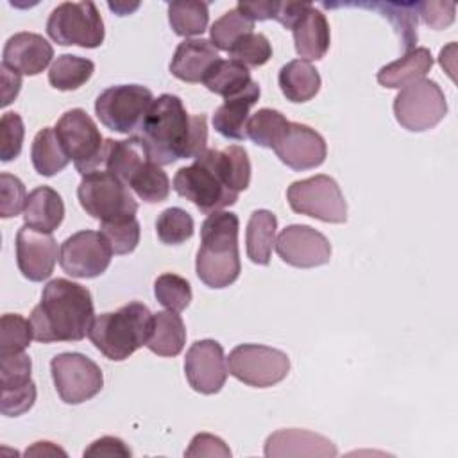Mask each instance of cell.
<instances>
[{
  "label": "cell",
  "instance_id": "1",
  "mask_svg": "<svg viewBox=\"0 0 458 458\" xmlns=\"http://www.w3.org/2000/svg\"><path fill=\"white\" fill-rule=\"evenodd\" d=\"M150 161L172 165L177 159L197 157L208 143L206 114H190L182 100L165 93L154 98L138 134Z\"/></svg>",
  "mask_w": 458,
  "mask_h": 458
},
{
  "label": "cell",
  "instance_id": "2",
  "mask_svg": "<svg viewBox=\"0 0 458 458\" xmlns=\"http://www.w3.org/2000/svg\"><path fill=\"white\" fill-rule=\"evenodd\" d=\"M93 299L86 286L64 277L47 283L30 313L34 340L41 344L79 342L93 322Z\"/></svg>",
  "mask_w": 458,
  "mask_h": 458
},
{
  "label": "cell",
  "instance_id": "3",
  "mask_svg": "<svg viewBox=\"0 0 458 458\" xmlns=\"http://www.w3.org/2000/svg\"><path fill=\"white\" fill-rule=\"evenodd\" d=\"M238 229L240 220L231 211H215L202 222L195 272L206 286L225 288L238 279L242 270Z\"/></svg>",
  "mask_w": 458,
  "mask_h": 458
},
{
  "label": "cell",
  "instance_id": "4",
  "mask_svg": "<svg viewBox=\"0 0 458 458\" xmlns=\"http://www.w3.org/2000/svg\"><path fill=\"white\" fill-rule=\"evenodd\" d=\"M152 327L154 315L150 310L132 301L116 311L97 315L89 326L88 336L106 358L123 361L140 347L147 345Z\"/></svg>",
  "mask_w": 458,
  "mask_h": 458
},
{
  "label": "cell",
  "instance_id": "5",
  "mask_svg": "<svg viewBox=\"0 0 458 458\" xmlns=\"http://www.w3.org/2000/svg\"><path fill=\"white\" fill-rule=\"evenodd\" d=\"M174 190L177 195L193 202L206 215L233 206L240 195L227 188L215 166L211 148L208 147L197 157H193L190 166L177 170L174 177Z\"/></svg>",
  "mask_w": 458,
  "mask_h": 458
},
{
  "label": "cell",
  "instance_id": "6",
  "mask_svg": "<svg viewBox=\"0 0 458 458\" xmlns=\"http://www.w3.org/2000/svg\"><path fill=\"white\" fill-rule=\"evenodd\" d=\"M77 197L82 209L100 220V224L129 220L138 211V202L131 188L111 172L100 168L82 175Z\"/></svg>",
  "mask_w": 458,
  "mask_h": 458
},
{
  "label": "cell",
  "instance_id": "7",
  "mask_svg": "<svg viewBox=\"0 0 458 458\" xmlns=\"http://www.w3.org/2000/svg\"><path fill=\"white\" fill-rule=\"evenodd\" d=\"M66 156L73 161L77 172L89 174L104 165V145L97 123L81 107L66 111L54 127Z\"/></svg>",
  "mask_w": 458,
  "mask_h": 458
},
{
  "label": "cell",
  "instance_id": "8",
  "mask_svg": "<svg viewBox=\"0 0 458 458\" xmlns=\"http://www.w3.org/2000/svg\"><path fill=\"white\" fill-rule=\"evenodd\" d=\"M154 95L140 84H118L104 89L95 100L98 120L111 131L136 136L140 131Z\"/></svg>",
  "mask_w": 458,
  "mask_h": 458
},
{
  "label": "cell",
  "instance_id": "9",
  "mask_svg": "<svg viewBox=\"0 0 458 458\" xmlns=\"http://www.w3.org/2000/svg\"><path fill=\"white\" fill-rule=\"evenodd\" d=\"M47 34L57 45L97 48L104 41V21L93 2H63L48 16Z\"/></svg>",
  "mask_w": 458,
  "mask_h": 458
},
{
  "label": "cell",
  "instance_id": "10",
  "mask_svg": "<svg viewBox=\"0 0 458 458\" xmlns=\"http://www.w3.org/2000/svg\"><path fill=\"white\" fill-rule=\"evenodd\" d=\"M292 211L329 224L347 220V202L338 182L324 174L295 181L286 190Z\"/></svg>",
  "mask_w": 458,
  "mask_h": 458
},
{
  "label": "cell",
  "instance_id": "11",
  "mask_svg": "<svg viewBox=\"0 0 458 458\" xmlns=\"http://www.w3.org/2000/svg\"><path fill=\"white\" fill-rule=\"evenodd\" d=\"M394 114L401 127L411 132L433 129L447 114L444 91L435 81L419 79L404 88L394 98Z\"/></svg>",
  "mask_w": 458,
  "mask_h": 458
},
{
  "label": "cell",
  "instance_id": "12",
  "mask_svg": "<svg viewBox=\"0 0 458 458\" xmlns=\"http://www.w3.org/2000/svg\"><path fill=\"white\" fill-rule=\"evenodd\" d=\"M227 369L231 376L249 386L268 388L288 376L290 358L276 347L242 344L229 352Z\"/></svg>",
  "mask_w": 458,
  "mask_h": 458
},
{
  "label": "cell",
  "instance_id": "13",
  "mask_svg": "<svg viewBox=\"0 0 458 458\" xmlns=\"http://www.w3.org/2000/svg\"><path fill=\"white\" fill-rule=\"evenodd\" d=\"M54 386L66 404H81L104 386L100 367L81 352H61L50 361Z\"/></svg>",
  "mask_w": 458,
  "mask_h": 458
},
{
  "label": "cell",
  "instance_id": "14",
  "mask_svg": "<svg viewBox=\"0 0 458 458\" xmlns=\"http://www.w3.org/2000/svg\"><path fill=\"white\" fill-rule=\"evenodd\" d=\"M113 249L100 231H79L68 236L59 247L61 268L77 279L102 276L111 263Z\"/></svg>",
  "mask_w": 458,
  "mask_h": 458
},
{
  "label": "cell",
  "instance_id": "15",
  "mask_svg": "<svg viewBox=\"0 0 458 458\" xmlns=\"http://www.w3.org/2000/svg\"><path fill=\"white\" fill-rule=\"evenodd\" d=\"M227 374V358L216 340H197L186 351L184 376L195 392L204 395L220 392Z\"/></svg>",
  "mask_w": 458,
  "mask_h": 458
},
{
  "label": "cell",
  "instance_id": "16",
  "mask_svg": "<svg viewBox=\"0 0 458 458\" xmlns=\"http://www.w3.org/2000/svg\"><path fill=\"white\" fill-rule=\"evenodd\" d=\"M276 252L292 267L313 268L329 263L331 243L317 229L302 224H292L277 234Z\"/></svg>",
  "mask_w": 458,
  "mask_h": 458
},
{
  "label": "cell",
  "instance_id": "17",
  "mask_svg": "<svg viewBox=\"0 0 458 458\" xmlns=\"http://www.w3.org/2000/svg\"><path fill=\"white\" fill-rule=\"evenodd\" d=\"M57 258V242L50 233H41L29 225L20 227L16 234V263L23 277L34 283L50 277Z\"/></svg>",
  "mask_w": 458,
  "mask_h": 458
},
{
  "label": "cell",
  "instance_id": "18",
  "mask_svg": "<svg viewBox=\"0 0 458 458\" xmlns=\"http://www.w3.org/2000/svg\"><path fill=\"white\" fill-rule=\"evenodd\" d=\"M274 152L286 166L301 172L320 166L327 156V145L310 125L290 122L286 132L274 147Z\"/></svg>",
  "mask_w": 458,
  "mask_h": 458
},
{
  "label": "cell",
  "instance_id": "19",
  "mask_svg": "<svg viewBox=\"0 0 458 458\" xmlns=\"http://www.w3.org/2000/svg\"><path fill=\"white\" fill-rule=\"evenodd\" d=\"M2 63L20 75L41 73L54 57L52 45L36 32H16L4 47Z\"/></svg>",
  "mask_w": 458,
  "mask_h": 458
},
{
  "label": "cell",
  "instance_id": "20",
  "mask_svg": "<svg viewBox=\"0 0 458 458\" xmlns=\"http://www.w3.org/2000/svg\"><path fill=\"white\" fill-rule=\"evenodd\" d=\"M335 444L308 429H279L265 440V456H336Z\"/></svg>",
  "mask_w": 458,
  "mask_h": 458
},
{
  "label": "cell",
  "instance_id": "21",
  "mask_svg": "<svg viewBox=\"0 0 458 458\" xmlns=\"http://www.w3.org/2000/svg\"><path fill=\"white\" fill-rule=\"evenodd\" d=\"M218 50L209 39H184L177 45L170 61L174 77L184 82H202L208 70L218 61Z\"/></svg>",
  "mask_w": 458,
  "mask_h": 458
},
{
  "label": "cell",
  "instance_id": "22",
  "mask_svg": "<svg viewBox=\"0 0 458 458\" xmlns=\"http://www.w3.org/2000/svg\"><path fill=\"white\" fill-rule=\"evenodd\" d=\"M295 52L304 61H318L326 55L331 43L329 23L322 11L310 5L292 27Z\"/></svg>",
  "mask_w": 458,
  "mask_h": 458
},
{
  "label": "cell",
  "instance_id": "23",
  "mask_svg": "<svg viewBox=\"0 0 458 458\" xmlns=\"http://www.w3.org/2000/svg\"><path fill=\"white\" fill-rule=\"evenodd\" d=\"M259 86L254 82L249 89L236 97L224 98V104L216 107L213 114V127L218 134L227 140H245L247 138V122L249 111L259 98Z\"/></svg>",
  "mask_w": 458,
  "mask_h": 458
},
{
  "label": "cell",
  "instance_id": "24",
  "mask_svg": "<svg viewBox=\"0 0 458 458\" xmlns=\"http://www.w3.org/2000/svg\"><path fill=\"white\" fill-rule=\"evenodd\" d=\"M64 218V202L50 186H38L29 191L23 208V225L41 233L55 231Z\"/></svg>",
  "mask_w": 458,
  "mask_h": 458
},
{
  "label": "cell",
  "instance_id": "25",
  "mask_svg": "<svg viewBox=\"0 0 458 458\" xmlns=\"http://www.w3.org/2000/svg\"><path fill=\"white\" fill-rule=\"evenodd\" d=\"M431 66H433L431 52L426 47H415L397 61L385 64L377 72V82L390 89L404 88L419 79H424V75L431 70Z\"/></svg>",
  "mask_w": 458,
  "mask_h": 458
},
{
  "label": "cell",
  "instance_id": "26",
  "mask_svg": "<svg viewBox=\"0 0 458 458\" xmlns=\"http://www.w3.org/2000/svg\"><path fill=\"white\" fill-rule=\"evenodd\" d=\"M147 161H150V157L138 136H131L127 140H106L104 168L125 184Z\"/></svg>",
  "mask_w": 458,
  "mask_h": 458
},
{
  "label": "cell",
  "instance_id": "27",
  "mask_svg": "<svg viewBox=\"0 0 458 458\" xmlns=\"http://www.w3.org/2000/svg\"><path fill=\"white\" fill-rule=\"evenodd\" d=\"M277 82L286 100L295 104L311 100L320 89L318 70L304 59H293L286 63L279 70Z\"/></svg>",
  "mask_w": 458,
  "mask_h": 458
},
{
  "label": "cell",
  "instance_id": "28",
  "mask_svg": "<svg viewBox=\"0 0 458 458\" xmlns=\"http://www.w3.org/2000/svg\"><path fill=\"white\" fill-rule=\"evenodd\" d=\"M276 229L277 218L268 209H256L252 211L247 231H245V243H247V256L256 265H268L272 249L276 245Z\"/></svg>",
  "mask_w": 458,
  "mask_h": 458
},
{
  "label": "cell",
  "instance_id": "29",
  "mask_svg": "<svg viewBox=\"0 0 458 458\" xmlns=\"http://www.w3.org/2000/svg\"><path fill=\"white\" fill-rule=\"evenodd\" d=\"M186 344V329L181 315L177 311L166 310L154 313L152 335L147 342L148 351L157 356H177Z\"/></svg>",
  "mask_w": 458,
  "mask_h": 458
},
{
  "label": "cell",
  "instance_id": "30",
  "mask_svg": "<svg viewBox=\"0 0 458 458\" xmlns=\"http://www.w3.org/2000/svg\"><path fill=\"white\" fill-rule=\"evenodd\" d=\"M326 7H367V9H381L385 18L390 20L392 27L395 29L403 52H410L415 48L417 43V2H404V4H324Z\"/></svg>",
  "mask_w": 458,
  "mask_h": 458
},
{
  "label": "cell",
  "instance_id": "31",
  "mask_svg": "<svg viewBox=\"0 0 458 458\" xmlns=\"http://www.w3.org/2000/svg\"><path fill=\"white\" fill-rule=\"evenodd\" d=\"M256 81H252L249 68L233 61V59H218L202 79V84L215 95L224 98L236 97L249 89Z\"/></svg>",
  "mask_w": 458,
  "mask_h": 458
},
{
  "label": "cell",
  "instance_id": "32",
  "mask_svg": "<svg viewBox=\"0 0 458 458\" xmlns=\"http://www.w3.org/2000/svg\"><path fill=\"white\" fill-rule=\"evenodd\" d=\"M30 159L34 170L45 177L59 174L70 163V157L66 156L52 127H43L41 131H38V134L32 140Z\"/></svg>",
  "mask_w": 458,
  "mask_h": 458
},
{
  "label": "cell",
  "instance_id": "33",
  "mask_svg": "<svg viewBox=\"0 0 458 458\" xmlns=\"http://www.w3.org/2000/svg\"><path fill=\"white\" fill-rule=\"evenodd\" d=\"M211 156L216 170L229 190L240 193L249 188L250 182V161L249 154L240 145H229L222 150L211 148Z\"/></svg>",
  "mask_w": 458,
  "mask_h": 458
},
{
  "label": "cell",
  "instance_id": "34",
  "mask_svg": "<svg viewBox=\"0 0 458 458\" xmlns=\"http://www.w3.org/2000/svg\"><path fill=\"white\" fill-rule=\"evenodd\" d=\"M95 72V64L91 59L63 54L59 55L50 70H48V82L61 91H72L81 88Z\"/></svg>",
  "mask_w": 458,
  "mask_h": 458
},
{
  "label": "cell",
  "instance_id": "35",
  "mask_svg": "<svg viewBox=\"0 0 458 458\" xmlns=\"http://www.w3.org/2000/svg\"><path fill=\"white\" fill-rule=\"evenodd\" d=\"M209 20L208 4L199 0H179L168 4V21L177 36L190 38L206 30Z\"/></svg>",
  "mask_w": 458,
  "mask_h": 458
},
{
  "label": "cell",
  "instance_id": "36",
  "mask_svg": "<svg viewBox=\"0 0 458 458\" xmlns=\"http://www.w3.org/2000/svg\"><path fill=\"white\" fill-rule=\"evenodd\" d=\"M127 186L143 200L148 204L163 202L170 195V179L163 172L159 165L154 161H147L140 166L136 174L127 181Z\"/></svg>",
  "mask_w": 458,
  "mask_h": 458
},
{
  "label": "cell",
  "instance_id": "37",
  "mask_svg": "<svg viewBox=\"0 0 458 458\" xmlns=\"http://www.w3.org/2000/svg\"><path fill=\"white\" fill-rule=\"evenodd\" d=\"M290 122L281 111L276 109H258L247 122V138L256 145L272 148L279 143L283 134L286 132Z\"/></svg>",
  "mask_w": 458,
  "mask_h": 458
},
{
  "label": "cell",
  "instance_id": "38",
  "mask_svg": "<svg viewBox=\"0 0 458 458\" xmlns=\"http://www.w3.org/2000/svg\"><path fill=\"white\" fill-rule=\"evenodd\" d=\"M252 29L254 21L234 7L224 13L218 20H215V23L209 29V41L216 50L227 52L240 36L252 32Z\"/></svg>",
  "mask_w": 458,
  "mask_h": 458
},
{
  "label": "cell",
  "instance_id": "39",
  "mask_svg": "<svg viewBox=\"0 0 458 458\" xmlns=\"http://www.w3.org/2000/svg\"><path fill=\"white\" fill-rule=\"evenodd\" d=\"M227 52L229 59L243 64L245 68H256L272 57V45L265 34L247 32L240 36Z\"/></svg>",
  "mask_w": 458,
  "mask_h": 458
},
{
  "label": "cell",
  "instance_id": "40",
  "mask_svg": "<svg viewBox=\"0 0 458 458\" xmlns=\"http://www.w3.org/2000/svg\"><path fill=\"white\" fill-rule=\"evenodd\" d=\"M193 218L182 208H166L156 220L157 238L165 245H179L193 236Z\"/></svg>",
  "mask_w": 458,
  "mask_h": 458
},
{
  "label": "cell",
  "instance_id": "41",
  "mask_svg": "<svg viewBox=\"0 0 458 458\" xmlns=\"http://www.w3.org/2000/svg\"><path fill=\"white\" fill-rule=\"evenodd\" d=\"M34 338L32 324L18 313H5L0 318V354L23 352Z\"/></svg>",
  "mask_w": 458,
  "mask_h": 458
},
{
  "label": "cell",
  "instance_id": "42",
  "mask_svg": "<svg viewBox=\"0 0 458 458\" xmlns=\"http://www.w3.org/2000/svg\"><path fill=\"white\" fill-rule=\"evenodd\" d=\"M154 295L161 306L179 313L191 302V286L184 277L166 272L156 279Z\"/></svg>",
  "mask_w": 458,
  "mask_h": 458
},
{
  "label": "cell",
  "instance_id": "43",
  "mask_svg": "<svg viewBox=\"0 0 458 458\" xmlns=\"http://www.w3.org/2000/svg\"><path fill=\"white\" fill-rule=\"evenodd\" d=\"M100 233L109 242L113 254H129L140 243V222L134 218L100 224Z\"/></svg>",
  "mask_w": 458,
  "mask_h": 458
},
{
  "label": "cell",
  "instance_id": "44",
  "mask_svg": "<svg viewBox=\"0 0 458 458\" xmlns=\"http://www.w3.org/2000/svg\"><path fill=\"white\" fill-rule=\"evenodd\" d=\"M32 372V361L23 352L0 354V386L2 390L20 388L29 385Z\"/></svg>",
  "mask_w": 458,
  "mask_h": 458
},
{
  "label": "cell",
  "instance_id": "45",
  "mask_svg": "<svg viewBox=\"0 0 458 458\" xmlns=\"http://www.w3.org/2000/svg\"><path fill=\"white\" fill-rule=\"evenodd\" d=\"M25 127L18 113L9 111L0 118V159L4 163L13 161L20 156L23 145Z\"/></svg>",
  "mask_w": 458,
  "mask_h": 458
},
{
  "label": "cell",
  "instance_id": "46",
  "mask_svg": "<svg viewBox=\"0 0 458 458\" xmlns=\"http://www.w3.org/2000/svg\"><path fill=\"white\" fill-rule=\"evenodd\" d=\"M27 200L23 182L7 172L0 174V216L11 218L23 211Z\"/></svg>",
  "mask_w": 458,
  "mask_h": 458
},
{
  "label": "cell",
  "instance_id": "47",
  "mask_svg": "<svg viewBox=\"0 0 458 458\" xmlns=\"http://www.w3.org/2000/svg\"><path fill=\"white\" fill-rule=\"evenodd\" d=\"M34 401H36V385L34 381H30L29 385L20 388L2 390L0 411L5 417H18L29 411L34 406Z\"/></svg>",
  "mask_w": 458,
  "mask_h": 458
},
{
  "label": "cell",
  "instance_id": "48",
  "mask_svg": "<svg viewBox=\"0 0 458 458\" xmlns=\"http://www.w3.org/2000/svg\"><path fill=\"white\" fill-rule=\"evenodd\" d=\"M454 9L453 2H417V14L435 30L445 29L454 21Z\"/></svg>",
  "mask_w": 458,
  "mask_h": 458
},
{
  "label": "cell",
  "instance_id": "49",
  "mask_svg": "<svg viewBox=\"0 0 458 458\" xmlns=\"http://www.w3.org/2000/svg\"><path fill=\"white\" fill-rule=\"evenodd\" d=\"M186 456H220V458H229L231 449L225 445V442L211 433H197L188 449L184 451Z\"/></svg>",
  "mask_w": 458,
  "mask_h": 458
},
{
  "label": "cell",
  "instance_id": "50",
  "mask_svg": "<svg viewBox=\"0 0 458 458\" xmlns=\"http://www.w3.org/2000/svg\"><path fill=\"white\" fill-rule=\"evenodd\" d=\"M132 451L127 447V444L118 438V437H102L95 442H91L84 449V456H120V458H129Z\"/></svg>",
  "mask_w": 458,
  "mask_h": 458
},
{
  "label": "cell",
  "instance_id": "51",
  "mask_svg": "<svg viewBox=\"0 0 458 458\" xmlns=\"http://www.w3.org/2000/svg\"><path fill=\"white\" fill-rule=\"evenodd\" d=\"M236 9L245 14L249 20L252 21H263V20H274L276 16V11H277V2H263V0H258V2H245V0H240Z\"/></svg>",
  "mask_w": 458,
  "mask_h": 458
},
{
  "label": "cell",
  "instance_id": "52",
  "mask_svg": "<svg viewBox=\"0 0 458 458\" xmlns=\"http://www.w3.org/2000/svg\"><path fill=\"white\" fill-rule=\"evenodd\" d=\"M310 2H277V11L274 20L279 21L284 29H290L295 25V21L304 14V11L310 7Z\"/></svg>",
  "mask_w": 458,
  "mask_h": 458
},
{
  "label": "cell",
  "instance_id": "53",
  "mask_svg": "<svg viewBox=\"0 0 458 458\" xmlns=\"http://www.w3.org/2000/svg\"><path fill=\"white\" fill-rule=\"evenodd\" d=\"M0 73H2V106H9L20 93L21 88V75L4 63L0 64Z\"/></svg>",
  "mask_w": 458,
  "mask_h": 458
},
{
  "label": "cell",
  "instance_id": "54",
  "mask_svg": "<svg viewBox=\"0 0 458 458\" xmlns=\"http://www.w3.org/2000/svg\"><path fill=\"white\" fill-rule=\"evenodd\" d=\"M55 454H61V456H66V453L57 447L55 444L52 442H34V445H30L27 451H25V456H55Z\"/></svg>",
  "mask_w": 458,
  "mask_h": 458
},
{
  "label": "cell",
  "instance_id": "55",
  "mask_svg": "<svg viewBox=\"0 0 458 458\" xmlns=\"http://www.w3.org/2000/svg\"><path fill=\"white\" fill-rule=\"evenodd\" d=\"M138 7H140V4H132V5H129V4H109V9H113V11L118 13L120 16L129 14L131 11H134V9H138Z\"/></svg>",
  "mask_w": 458,
  "mask_h": 458
}]
</instances>
